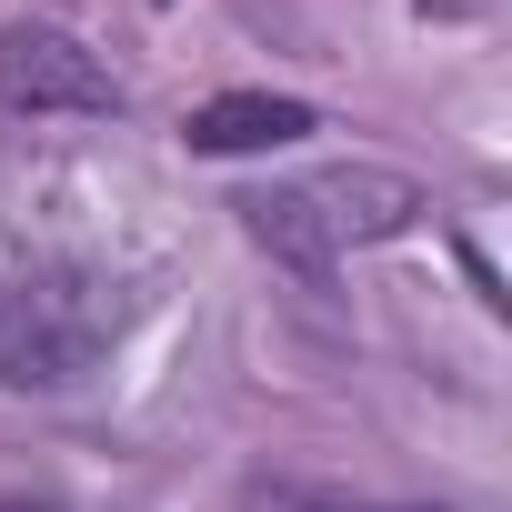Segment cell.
Wrapping results in <instances>:
<instances>
[{
    "mask_svg": "<svg viewBox=\"0 0 512 512\" xmlns=\"http://www.w3.org/2000/svg\"><path fill=\"white\" fill-rule=\"evenodd\" d=\"M131 332V292L91 262H21L0 251V392H71Z\"/></svg>",
    "mask_w": 512,
    "mask_h": 512,
    "instance_id": "1",
    "label": "cell"
},
{
    "mask_svg": "<svg viewBox=\"0 0 512 512\" xmlns=\"http://www.w3.org/2000/svg\"><path fill=\"white\" fill-rule=\"evenodd\" d=\"M422 211H432V201H422L412 171L332 161V171H312V181L251 191V201H241V231L262 241L272 262H292V272H332L342 251H362V241H402Z\"/></svg>",
    "mask_w": 512,
    "mask_h": 512,
    "instance_id": "2",
    "label": "cell"
},
{
    "mask_svg": "<svg viewBox=\"0 0 512 512\" xmlns=\"http://www.w3.org/2000/svg\"><path fill=\"white\" fill-rule=\"evenodd\" d=\"M0 111L31 121H101L121 111V81L101 71V51L61 21H11L0 31Z\"/></svg>",
    "mask_w": 512,
    "mask_h": 512,
    "instance_id": "3",
    "label": "cell"
},
{
    "mask_svg": "<svg viewBox=\"0 0 512 512\" xmlns=\"http://www.w3.org/2000/svg\"><path fill=\"white\" fill-rule=\"evenodd\" d=\"M322 121H312V101H282V91H221V101H201L191 121H181V141L191 151H292V141H312Z\"/></svg>",
    "mask_w": 512,
    "mask_h": 512,
    "instance_id": "4",
    "label": "cell"
},
{
    "mask_svg": "<svg viewBox=\"0 0 512 512\" xmlns=\"http://www.w3.org/2000/svg\"><path fill=\"white\" fill-rule=\"evenodd\" d=\"M262 512H432V502H352V492H312V482H272Z\"/></svg>",
    "mask_w": 512,
    "mask_h": 512,
    "instance_id": "5",
    "label": "cell"
}]
</instances>
